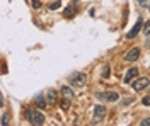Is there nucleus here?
Listing matches in <instances>:
<instances>
[{"label": "nucleus", "mask_w": 150, "mask_h": 126, "mask_svg": "<svg viewBox=\"0 0 150 126\" xmlns=\"http://www.w3.org/2000/svg\"><path fill=\"white\" fill-rule=\"evenodd\" d=\"M26 116H28V119H29V123H31V125H34V126L45 125V116H43L39 111L28 109V111H26Z\"/></svg>", "instance_id": "obj_1"}, {"label": "nucleus", "mask_w": 150, "mask_h": 126, "mask_svg": "<svg viewBox=\"0 0 150 126\" xmlns=\"http://www.w3.org/2000/svg\"><path fill=\"white\" fill-rule=\"evenodd\" d=\"M149 84H150V80L147 77H138V78H135V82H131V87H133L135 92H140V90H143Z\"/></svg>", "instance_id": "obj_2"}, {"label": "nucleus", "mask_w": 150, "mask_h": 126, "mask_svg": "<svg viewBox=\"0 0 150 126\" xmlns=\"http://www.w3.org/2000/svg\"><path fill=\"white\" fill-rule=\"evenodd\" d=\"M70 80H72V85H75V87H84L87 77H85V73H75Z\"/></svg>", "instance_id": "obj_3"}, {"label": "nucleus", "mask_w": 150, "mask_h": 126, "mask_svg": "<svg viewBox=\"0 0 150 126\" xmlns=\"http://www.w3.org/2000/svg\"><path fill=\"white\" fill-rule=\"evenodd\" d=\"M97 97H101V99L108 101V102H114V101L120 99V94L114 92V90H109V92H101V94H97Z\"/></svg>", "instance_id": "obj_4"}, {"label": "nucleus", "mask_w": 150, "mask_h": 126, "mask_svg": "<svg viewBox=\"0 0 150 126\" xmlns=\"http://www.w3.org/2000/svg\"><path fill=\"white\" fill-rule=\"evenodd\" d=\"M106 113H108L106 106H96V109H94V123H99Z\"/></svg>", "instance_id": "obj_5"}, {"label": "nucleus", "mask_w": 150, "mask_h": 126, "mask_svg": "<svg viewBox=\"0 0 150 126\" xmlns=\"http://www.w3.org/2000/svg\"><path fill=\"white\" fill-rule=\"evenodd\" d=\"M137 75H138V68H137V67L130 68V70L126 72L125 78H123V82H125V84H131V82H133V78H137Z\"/></svg>", "instance_id": "obj_6"}, {"label": "nucleus", "mask_w": 150, "mask_h": 126, "mask_svg": "<svg viewBox=\"0 0 150 126\" xmlns=\"http://www.w3.org/2000/svg\"><path fill=\"white\" fill-rule=\"evenodd\" d=\"M140 58V49L138 48H131L126 55H125V60L126 61H135V60Z\"/></svg>", "instance_id": "obj_7"}, {"label": "nucleus", "mask_w": 150, "mask_h": 126, "mask_svg": "<svg viewBox=\"0 0 150 126\" xmlns=\"http://www.w3.org/2000/svg\"><path fill=\"white\" fill-rule=\"evenodd\" d=\"M142 26H143V20H142V17H138V19H137V24L133 26V29L128 32V36H126V38H128V39H133L137 34H138V31H140Z\"/></svg>", "instance_id": "obj_8"}, {"label": "nucleus", "mask_w": 150, "mask_h": 126, "mask_svg": "<svg viewBox=\"0 0 150 126\" xmlns=\"http://www.w3.org/2000/svg\"><path fill=\"white\" fill-rule=\"evenodd\" d=\"M62 94H63V97H65L67 101H72L74 99V92H72V89H68V87L62 89Z\"/></svg>", "instance_id": "obj_9"}, {"label": "nucleus", "mask_w": 150, "mask_h": 126, "mask_svg": "<svg viewBox=\"0 0 150 126\" xmlns=\"http://www.w3.org/2000/svg\"><path fill=\"white\" fill-rule=\"evenodd\" d=\"M34 102L38 104V107H41V109H45L46 107V102H45V99H43V96H38L36 99H34Z\"/></svg>", "instance_id": "obj_10"}, {"label": "nucleus", "mask_w": 150, "mask_h": 126, "mask_svg": "<svg viewBox=\"0 0 150 126\" xmlns=\"http://www.w3.org/2000/svg\"><path fill=\"white\" fill-rule=\"evenodd\" d=\"M75 12H77V9H75L74 5H72V7H68V12H65V17H74Z\"/></svg>", "instance_id": "obj_11"}, {"label": "nucleus", "mask_w": 150, "mask_h": 126, "mask_svg": "<svg viewBox=\"0 0 150 126\" xmlns=\"http://www.w3.org/2000/svg\"><path fill=\"white\" fill-rule=\"evenodd\" d=\"M143 34H145V36L150 34V20H147V22L143 24Z\"/></svg>", "instance_id": "obj_12"}, {"label": "nucleus", "mask_w": 150, "mask_h": 126, "mask_svg": "<svg viewBox=\"0 0 150 126\" xmlns=\"http://www.w3.org/2000/svg\"><path fill=\"white\" fill-rule=\"evenodd\" d=\"M60 7H62V4H60V2H55V4H51V5H50V10L60 9Z\"/></svg>", "instance_id": "obj_13"}, {"label": "nucleus", "mask_w": 150, "mask_h": 126, "mask_svg": "<svg viewBox=\"0 0 150 126\" xmlns=\"http://www.w3.org/2000/svg\"><path fill=\"white\" fill-rule=\"evenodd\" d=\"M142 104H143V106H150V96L143 97V99H142Z\"/></svg>", "instance_id": "obj_14"}, {"label": "nucleus", "mask_w": 150, "mask_h": 126, "mask_svg": "<svg viewBox=\"0 0 150 126\" xmlns=\"http://www.w3.org/2000/svg\"><path fill=\"white\" fill-rule=\"evenodd\" d=\"M109 77V67H104L103 70V78H108Z\"/></svg>", "instance_id": "obj_15"}, {"label": "nucleus", "mask_w": 150, "mask_h": 126, "mask_svg": "<svg viewBox=\"0 0 150 126\" xmlns=\"http://www.w3.org/2000/svg\"><path fill=\"white\" fill-rule=\"evenodd\" d=\"M48 97H50L51 101H55V99H56V92H55V90H50V94H48Z\"/></svg>", "instance_id": "obj_16"}, {"label": "nucleus", "mask_w": 150, "mask_h": 126, "mask_svg": "<svg viewBox=\"0 0 150 126\" xmlns=\"http://www.w3.org/2000/svg\"><path fill=\"white\" fill-rule=\"evenodd\" d=\"M2 125H9V119H7V114H2Z\"/></svg>", "instance_id": "obj_17"}, {"label": "nucleus", "mask_w": 150, "mask_h": 126, "mask_svg": "<svg viewBox=\"0 0 150 126\" xmlns=\"http://www.w3.org/2000/svg\"><path fill=\"white\" fill-rule=\"evenodd\" d=\"M33 7H34V9H39V7H41V2H39V0H33Z\"/></svg>", "instance_id": "obj_18"}, {"label": "nucleus", "mask_w": 150, "mask_h": 126, "mask_svg": "<svg viewBox=\"0 0 150 126\" xmlns=\"http://www.w3.org/2000/svg\"><path fill=\"white\" fill-rule=\"evenodd\" d=\"M140 125H142V126H150V118H149V119H143Z\"/></svg>", "instance_id": "obj_19"}, {"label": "nucleus", "mask_w": 150, "mask_h": 126, "mask_svg": "<svg viewBox=\"0 0 150 126\" xmlns=\"http://www.w3.org/2000/svg\"><path fill=\"white\" fill-rule=\"evenodd\" d=\"M138 2H140V4H145V0H138Z\"/></svg>", "instance_id": "obj_20"}]
</instances>
